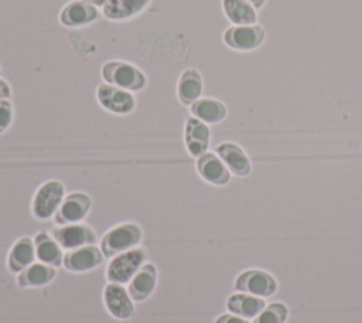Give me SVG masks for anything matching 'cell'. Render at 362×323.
Listing matches in <instances>:
<instances>
[{
    "label": "cell",
    "mask_w": 362,
    "mask_h": 323,
    "mask_svg": "<svg viewBox=\"0 0 362 323\" xmlns=\"http://www.w3.org/2000/svg\"><path fill=\"white\" fill-rule=\"evenodd\" d=\"M65 198V186L59 180L44 181L34 193L31 214L35 220L45 221L55 215Z\"/></svg>",
    "instance_id": "3957f363"
},
{
    "label": "cell",
    "mask_w": 362,
    "mask_h": 323,
    "mask_svg": "<svg viewBox=\"0 0 362 323\" xmlns=\"http://www.w3.org/2000/svg\"><path fill=\"white\" fill-rule=\"evenodd\" d=\"M82 1H85L88 4H92V6L98 7V8H102L105 6V3H106V0H82Z\"/></svg>",
    "instance_id": "f546056e"
},
{
    "label": "cell",
    "mask_w": 362,
    "mask_h": 323,
    "mask_svg": "<svg viewBox=\"0 0 362 323\" xmlns=\"http://www.w3.org/2000/svg\"><path fill=\"white\" fill-rule=\"evenodd\" d=\"M103 303L107 313L117 320H130L134 317V300L127 288L120 283L109 282L105 286Z\"/></svg>",
    "instance_id": "ba28073f"
},
{
    "label": "cell",
    "mask_w": 362,
    "mask_h": 323,
    "mask_svg": "<svg viewBox=\"0 0 362 323\" xmlns=\"http://www.w3.org/2000/svg\"><path fill=\"white\" fill-rule=\"evenodd\" d=\"M256 10H260V8H263L264 7V4H266V1L267 0H247Z\"/></svg>",
    "instance_id": "f1b7e54d"
},
{
    "label": "cell",
    "mask_w": 362,
    "mask_h": 323,
    "mask_svg": "<svg viewBox=\"0 0 362 323\" xmlns=\"http://www.w3.org/2000/svg\"><path fill=\"white\" fill-rule=\"evenodd\" d=\"M209 142H211L209 126L205 122L194 116H189L184 125V144L187 152L192 157L198 159L199 156L208 152Z\"/></svg>",
    "instance_id": "7c38bea8"
},
{
    "label": "cell",
    "mask_w": 362,
    "mask_h": 323,
    "mask_svg": "<svg viewBox=\"0 0 362 323\" xmlns=\"http://www.w3.org/2000/svg\"><path fill=\"white\" fill-rule=\"evenodd\" d=\"M238 292L259 298H270L277 292V280L273 275L260 269H246L240 272L233 283Z\"/></svg>",
    "instance_id": "8992f818"
},
{
    "label": "cell",
    "mask_w": 362,
    "mask_h": 323,
    "mask_svg": "<svg viewBox=\"0 0 362 323\" xmlns=\"http://www.w3.org/2000/svg\"><path fill=\"white\" fill-rule=\"evenodd\" d=\"M225 306L229 313L238 314L249 320V319H255L266 307V302L263 298L253 296L243 292H236L228 296Z\"/></svg>",
    "instance_id": "ffe728a7"
},
{
    "label": "cell",
    "mask_w": 362,
    "mask_h": 323,
    "mask_svg": "<svg viewBox=\"0 0 362 323\" xmlns=\"http://www.w3.org/2000/svg\"><path fill=\"white\" fill-rule=\"evenodd\" d=\"M11 98V88L6 79L0 76V101Z\"/></svg>",
    "instance_id": "83f0119b"
},
{
    "label": "cell",
    "mask_w": 362,
    "mask_h": 323,
    "mask_svg": "<svg viewBox=\"0 0 362 323\" xmlns=\"http://www.w3.org/2000/svg\"><path fill=\"white\" fill-rule=\"evenodd\" d=\"M288 317V309L284 303L274 302L267 305L255 319L253 323H286Z\"/></svg>",
    "instance_id": "d4e9b609"
},
{
    "label": "cell",
    "mask_w": 362,
    "mask_h": 323,
    "mask_svg": "<svg viewBox=\"0 0 362 323\" xmlns=\"http://www.w3.org/2000/svg\"><path fill=\"white\" fill-rule=\"evenodd\" d=\"M57 276V268L42 262H34L17 275V285L20 288H42L51 283Z\"/></svg>",
    "instance_id": "603a6c76"
},
{
    "label": "cell",
    "mask_w": 362,
    "mask_h": 323,
    "mask_svg": "<svg viewBox=\"0 0 362 323\" xmlns=\"http://www.w3.org/2000/svg\"><path fill=\"white\" fill-rule=\"evenodd\" d=\"M215 153L222 159L232 174L238 177H246L250 174V159L239 144L233 142H222L215 147Z\"/></svg>",
    "instance_id": "9a60e30c"
},
{
    "label": "cell",
    "mask_w": 362,
    "mask_h": 323,
    "mask_svg": "<svg viewBox=\"0 0 362 323\" xmlns=\"http://www.w3.org/2000/svg\"><path fill=\"white\" fill-rule=\"evenodd\" d=\"M156 285H157L156 265L146 262L127 283V290L134 302H144L153 295Z\"/></svg>",
    "instance_id": "2e32d148"
},
{
    "label": "cell",
    "mask_w": 362,
    "mask_h": 323,
    "mask_svg": "<svg viewBox=\"0 0 362 323\" xmlns=\"http://www.w3.org/2000/svg\"><path fill=\"white\" fill-rule=\"evenodd\" d=\"M103 82L129 92L143 91L147 85L146 74L134 64L123 60H109L100 68Z\"/></svg>",
    "instance_id": "6da1fadb"
},
{
    "label": "cell",
    "mask_w": 362,
    "mask_h": 323,
    "mask_svg": "<svg viewBox=\"0 0 362 323\" xmlns=\"http://www.w3.org/2000/svg\"><path fill=\"white\" fill-rule=\"evenodd\" d=\"M51 235L57 239V242L62 246V249L71 251L85 245H90L96 242V232L93 228L83 222L59 225L52 230Z\"/></svg>",
    "instance_id": "8fae6325"
},
{
    "label": "cell",
    "mask_w": 362,
    "mask_h": 323,
    "mask_svg": "<svg viewBox=\"0 0 362 323\" xmlns=\"http://www.w3.org/2000/svg\"><path fill=\"white\" fill-rule=\"evenodd\" d=\"M14 118V109L10 99H1L0 101V135L4 133Z\"/></svg>",
    "instance_id": "484cf974"
},
{
    "label": "cell",
    "mask_w": 362,
    "mask_h": 323,
    "mask_svg": "<svg viewBox=\"0 0 362 323\" xmlns=\"http://www.w3.org/2000/svg\"><path fill=\"white\" fill-rule=\"evenodd\" d=\"M143 230L137 222L127 221L107 230L100 239V249L106 258H113L122 252L137 248L141 242Z\"/></svg>",
    "instance_id": "7a4b0ae2"
},
{
    "label": "cell",
    "mask_w": 362,
    "mask_h": 323,
    "mask_svg": "<svg viewBox=\"0 0 362 323\" xmlns=\"http://www.w3.org/2000/svg\"><path fill=\"white\" fill-rule=\"evenodd\" d=\"M204 79L201 72L191 67L181 72L177 81V98L184 106H191L202 96Z\"/></svg>",
    "instance_id": "ac0fdd59"
},
{
    "label": "cell",
    "mask_w": 362,
    "mask_h": 323,
    "mask_svg": "<svg viewBox=\"0 0 362 323\" xmlns=\"http://www.w3.org/2000/svg\"><path fill=\"white\" fill-rule=\"evenodd\" d=\"M150 3L151 0H106L102 14L112 21H124L141 14Z\"/></svg>",
    "instance_id": "d6986e66"
},
{
    "label": "cell",
    "mask_w": 362,
    "mask_h": 323,
    "mask_svg": "<svg viewBox=\"0 0 362 323\" xmlns=\"http://www.w3.org/2000/svg\"><path fill=\"white\" fill-rule=\"evenodd\" d=\"M33 239H34L35 256L38 262H42L54 268H58L62 265V261H64L62 246L57 242V239L51 234H48L47 231H40L35 234Z\"/></svg>",
    "instance_id": "44dd1931"
},
{
    "label": "cell",
    "mask_w": 362,
    "mask_h": 323,
    "mask_svg": "<svg viewBox=\"0 0 362 323\" xmlns=\"http://www.w3.org/2000/svg\"><path fill=\"white\" fill-rule=\"evenodd\" d=\"M92 207V198L83 191H74L65 196L61 207L52 217L58 225L76 224L85 220Z\"/></svg>",
    "instance_id": "9c48e42d"
},
{
    "label": "cell",
    "mask_w": 362,
    "mask_h": 323,
    "mask_svg": "<svg viewBox=\"0 0 362 323\" xmlns=\"http://www.w3.org/2000/svg\"><path fill=\"white\" fill-rule=\"evenodd\" d=\"M146 256L144 249L139 246L113 256L106 268V279L112 283H129L143 264H146Z\"/></svg>",
    "instance_id": "277c9868"
},
{
    "label": "cell",
    "mask_w": 362,
    "mask_h": 323,
    "mask_svg": "<svg viewBox=\"0 0 362 323\" xmlns=\"http://www.w3.org/2000/svg\"><path fill=\"white\" fill-rule=\"evenodd\" d=\"M37 259L34 239L24 235L16 239L7 255V268L11 273L18 275Z\"/></svg>",
    "instance_id": "e0dca14e"
},
{
    "label": "cell",
    "mask_w": 362,
    "mask_h": 323,
    "mask_svg": "<svg viewBox=\"0 0 362 323\" xmlns=\"http://www.w3.org/2000/svg\"><path fill=\"white\" fill-rule=\"evenodd\" d=\"M96 101L105 110L115 115H129L136 108V98L132 92L106 82L98 85Z\"/></svg>",
    "instance_id": "52a82bcc"
},
{
    "label": "cell",
    "mask_w": 362,
    "mask_h": 323,
    "mask_svg": "<svg viewBox=\"0 0 362 323\" xmlns=\"http://www.w3.org/2000/svg\"><path fill=\"white\" fill-rule=\"evenodd\" d=\"M195 167L201 178L212 186H226L230 181L232 173L216 153H204L197 159Z\"/></svg>",
    "instance_id": "5bb4252c"
},
{
    "label": "cell",
    "mask_w": 362,
    "mask_h": 323,
    "mask_svg": "<svg viewBox=\"0 0 362 323\" xmlns=\"http://www.w3.org/2000/svg\"><path fill=\"white\" fill-rule=\"evenodd\" d=\"M222 10L232 26L256 24L257 10L247 0H222Z\"/></svg>",
    "instance_id": "cb8c5ba5"
},
{
    "label": "cell",
    "mask_w": 362,
    "mask_h": 323,
    "mask_svg": "<svg viewBox=\"0 0 362 323\" xmlns=\"http://www.w3.org/2000/svg\"><path fill=\"white\" fill-rule=\"evenodd\" d=\"M105 255L102 249L93 244L85 245L76 249L66 251L64 254L62 266L69 272H88L99 268L105 262Z\"/></svg>",
    "instance_id": "30bf717a"
},
{
    "label": "cell",
    "mask_w": 362,
    "mask_h": 323,
    "mask_svg": "<svg viewBox=\"0 0 362 323\" xmlns=\"http://www.w3.org/2000/svg\"><path fill=\"white\" fill-rule=\"evenodd\" d=\"M191 116L205 122L206 125H215L222 122L228 115L226 105L216 98H199L191 106Z\"/></svg>",
    "instance_id": "7402d4cb"
},
{
    "label": "cell",
    "mask_w": 362,
    "mask_h": 323,
    "mask_svg": "<svg viewBox=\"0 0 362 323\" xmlns=\"http://www.w3.org/2000/svg\"><path fill=\"white\" fill-rule=\"evenodd\" d=\"M214 323H249L247 319L245 317H240L238 314H233V313H223L221 316H218Z\"/></svg>",
    "instance_id": "4316f807"
},
{
    "label": "cell",
    "mask_w": 362,
    "mask_h": 323,
    "mask_svg": "<svg viewBox=\"0 0 362 323\" xmlns=\"http://www.w3.org/2000/svg\"><path fill=\"white\" fill-rule=\"evenodd\" d=\"M99 18V8L82 0L68 1L59 11L58 20L68 28H78L92 24Z\"/></svg>",
    "instance_id": "4fadbf2b"
},
{
    "label": "cell",
    "mask_w": 362,
    "mask_h": 323,
    "mask_svg": "<svg viewBox=\"0 0 362 323\" xmlns=\"http://www.w3.org/2000/svg\"><path fill=\"white\" fill-rule=\"evenodd\" d=\"M0 76H1V69H0Z\"/></svg>",
    "instance_id": "4dcf8cb0"
},
{
    "label": "cell",
    "mask_w": 362,
    "mask_h": 323,
    "mask_svg": "<svg viewBox=\"0 0 362 323\" xmlns=\"http://www.w3.org/2000/svg\"><path fill=\"white\" fill-rule=\"evenodd\" d=\"M222 40L230 50L249 52L263 45L266 40V30L257 23L247 26H230L223 31Z\"/></svg>",
    "instance_id": "5b68a950"
}]
</instances>
